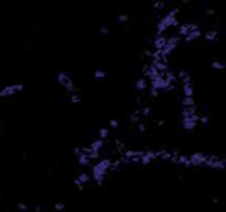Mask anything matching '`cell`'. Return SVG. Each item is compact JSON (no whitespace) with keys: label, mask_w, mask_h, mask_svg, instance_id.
<instances>
[{"label":"cell","mask_w":226,"mask_h":212,"mask_svg":"<svg viewBox=\"0 0 226 212\" xmlns=\"http://www.w3.org/2000/svg\"><path fill=\"white\" fill-rule=\"evenodd\" d=\"M111 163L112 161L109 159H102L92 166V177L96 181L97 185H102L103 179L106 176V172L111 167Z\"/></svg>","instance_id":"cell-1"},{"label":"cell","mask_w":226,"mask_h":212,"mask_svg":"<svg viewBox=\"0 0 226 212\" xmlns=\"http://www.w3.org/2000/svg\"><path fill=\"white\" fill-rule=\"evenodd\" d=\"M178 13H179V9H171L163 19H160L159 21H158V24H157L158 35H161V32H164L168 27L177 26V25L179 24L178 20H177V14Z\"/></svg>","instance_id":"cell-2"},{"label":"cell","mask_w":226,"mask_h":212,"mask_svg":"<svg viewBox=\"0 0 226 212\" xmlns=\"http://www.w3.org/2000/svg\"><path fill=\"white\" fill-rule=\"evenodd\" d=\"M209 155L203 153H194L188 156V161L184 164L185 167H191V166H203L206 164Z\"/></svg>","instance_id":"cell-3"},{"label":"cell","mask_w":226,"mask_h":212,"mask_svg":"<svg viewBox=\"0 0 226 212\" xmlns=\"http://www.w3.org/2000/svg\"><path fill=\"white\" fill-rule=\"evenodd\" d=\"M24 89V84L23 83H15V84H9L5 86L4 88L0 89V99L4 98V97H9L15 94L16 92H21Z\"/></svg>","instance_id":"cell-4"},{"label":"cell","mask_w":226,"mask_h":212,"mask_svg":"<svg viewBox=\"0 0 226 212\" xmlns=\"http://www.w3.org/2000/svg\"><path fill=\"white\" fill-rule=\"evenodd\" d=\"M199 118H200V114H198V113L193 114V116H190L188 118H183L181 124H183V127H184V129H186V130H193V129H195L199 124Z\"/></svg>","instance_id":"cell-5"},{"label":"cell","mask_w":226,"mask_h":212,"mask_svg":"<svg viewBox=\"0 0 226 212\" xmlns=\"http://www.w3.org/2000/svg\"><path fill=\"white\" fill-rule=\"evenodd\" d=\"M195 30H199V26H198L196 24L184 23V24H181L180 26H179V34H180V35H184V36H186V35H188L189 32L195 31Z\"/></svg>","instance_id":"cell-6"},{"label":"cell","mask_w":226,"mask_h":212,"mask_svg":"<svg viewBox=\"0 0 226 212\" xmlns=\"http://www.w3.org/2000/svg\"><path fill=\"white\" fill-rule=\"evenodd\" d=\"M157 159V153L154 152V150H147V152H144V155H143L141 158V163L142 165H148L150 161Z\"/></svg>","instance_id":"cell-7"},{"label":"cell","mask_w":226,"mask_h":212,"mask_svg":"<svg viewBox=\"0 0 226 212\" xmlns=\"http://www.w3.org/2000/svg\"><path fill=\"white\" fill-rule=\"evenodd\" d=\"M165 42H167V37L163 36V35H158V36L155 37V40H154V47H155L157 50H159V51H161L163 50V47L165 46Z\"/></svg>","instance_id":"cell-8"},{"label":"cell","mask_w":226,"mask_h":212,"mask_svg":"<svg viewBox=\"0 0 226 212\" xmlns=\"http://www.w3.org/2000/svg\"><path fill=\"white\" fill-rule=\"evenodd\" d=\"M71 80V77L67 74V72H65V71H60L59 73H57V81H59L60 84H62L63 87L66 86V83Z\"/></svg>","instance_id":"cell-9"},{"label":"cell","mask_w":226,"mask_h":212,"mask_svg":"<svg viewBox=\"0 0 226 212\" xmlns=\"http://www.w3.org/2000/svg\"><path fill=\"white\" fill-rule=\"evenodd\" d=\"M102 146H103V140L102 139H96V140H93V142L91 143L89 148L92 149V152L99 153V150L102 149Z\"/></svg>","instance_id":"cell-10"},{"label":"cell","mask_w":226,"mask_h":212,"mask_svg":"<svg viewBox=\"0 0 226 212\" xmlns=\"http://www.w3.org/2000/svg\"><path fill=\"white\" fill-rule=\"evenodd\" d=\"M178 76L181 78L183 84H184V83H191V76H190V74L186 72L185 70H179Z\"/></svg>","instance_id":"cell-11"},{"label":"cell","mask_w":226,"mask_h":212,"mask_svg":"<svg viewBox=\"0 0 226 212\" xmlns=\"http://www.w3.org/2000/svg\"><path fill=\"white\" fill-rule=\"evenodd\" d=\"M183 93L185 97H193L194 94V87L191 83H184L183 84Z\"/></svg>","instance_id":"cell-12"},{"label":"cell","mask_w":226,"mask_h":212,"mask_svg":"<svg viewBox=\"0 0 226 212\" xmlns=\"http://www.w3.org/2000/svg\"><path fill=\"white\" fill-rule=\"evenodd\" d=\"M77 161H78V164H80V165H82V166H86V165H88V164H89V161H91V159L88 158L87 154H85V153H82V152H81V154L77 156Z\"/></svg>","instance_id":"cell-13"},{"label":"cell","mask_w":226,"mask_h":212,"mask_svg":"<svg viewBox=\"0 0 226 212\" xmlns=\"http://www.w3.org/2000/svg\"><path fill=\"white\" fill-rule=\"evenodd\" d=\"M200 36H201V31H200V30L191 31V32H189V34L185 36V41H186V42L194 41L195 39H198V37H200Z\"/></svg>","instance_id":"cell-14"},{"label":"cell","mask_w":226,"mask_h":212,"mask_svg":"<svg viewBox=\"0 0 226 212\" xmlns=\"http://www.w3.org/2000/svg\"><path fill=\"white\" fill-rule=\"evenodd\" d=\"M219 36V32L216 30H209L205 32V39L207 41H215Z\"/></svg>","instance_id":"cell-15"},{"label":"cell","mask_w":226,"mask_h":212,"mask_svg":"<svg viewBox=\"0 0 226 212\" xmlns=\"http://www.w3.org/2000/svg\"><path fill=\"white\" fill-rule=\"evenodd\" d=\"M76 179H77V180L81 182L82 185H85L86 182H88V181H89V179H91V176H89V175L87 174V172H81V174L78 175Z\"/></svg>","instance_id":"cell-16"},{"label":"cell","mask_w":226,"mask_h":212,"mask_svg":"<svg viewBox=\"0 0 226 212\" xmlns=\"http://www.w3.org/2000/svg\"><path fill=\"white\" fill-rule=\"evenodd\" d=\"M142 117H143V114H142V109H135L133 113H132V116H131V119H132V122H139L142 119Z\"/></svg>","instance_id":"cell-17"},{"label":"cell","mask_w":226,"mask_h":212,"mask_svg":"<svg viewBox=\"0 0 226 212\" xmlns=\"http://www.w3.org/2000/svg\"><path fill=\"white\" fill-rule=\"evenodd\" d=\"M226 66V63L224 61H213L211 62V67L215 68V70H224Z\"/></svg>","instance_id":"cell-18"},{"label":"cell","mask_w":226,"mask_h":212,"mask_svg":"<svg viewBox=\"0 0 226 212\" xmlns=\"http://www.w3.org/2000/svg\"><path fill=\"white\" fill-rule=\"evenodd\" d=\"M135 88L139 89V91H143V89L147 88V82L144 78H139V80H137V82H135Z\"/></svg>","instance_id":"cell-19"},{"label":"cell","mask_w":226,"mask_h":212,"mask_svg":"<svg viewBox=\"0 0 226 212\" xmlns=\"http://www.w3.org/2000/svg\"><path fill=\"white\" fill-rule=\"evenodd\" d=\"M183 107H193L195 106V100H194L193 97H185L184 99H183Z\"/></svg>","instance_id":"cell-20"},{"label":"cell","mask_w":226,"mask_h":212,"mask_svg":"<svg viewBox=\"0 0 226 212\" xmlns=\"http://www.w3.org/2000/svg\"><path fill=\"white\" fill-rule=\"evenodd\" d=\"M106 71L105 70H96L95 71V78H97V80H102V78H105L106 77Z\"/></svg>","instance_id":"cell-21"},{"label":"cell","mask_w":226,"mask_h":212,"mask_svg":"<svg viewBox=\"0 0 226 212\" xmlns=\"http://www.w3.org/2000/svg\"><path fill=\"white\" fill-rule=\"evenodd\" d=\"M82 100V96L80 93H72L71 94V103H80Z\"/></svg>","instance_id":"cell-22"},{"label":"cell","mask_w":226,"mask_h":212,"mask_svg":"<svg viewBox=\"0 0 226 212\" xmlns=\"http://www.w3.org/2000/svg\"><path fill=\"white\" fill-rule=\"evenodd\" d=\"M108 134H109V129H108V128L103 127V128L99 129V136H101L102 140L105 139V138H107V136H108Z\"/></svg>","instance_id":"cell-23"},{"label":"cell","mask_w":226,"mask_h":212,"mask_svg":"<svg viewBox=\"0 0 226 212\" xmlns=\"http://www.w3.org/2000/svg\"><path fill=\"white\" fill-rule=\"evenodd\" d=\"M186 161H188V156H186V155H178V164L184 165Z\"/></svg>","instance_id":"cell-24"},{"label":"cell","mask_w":226,"mask_h":212,"mask_svg":"<svg viewBox=\"0 0 226 212\" xmlns=\"http://www.w3.org/2000/svg\"><path fill=\"white\" fill-rule=\"evenodd\" d=\"M153 8L157 9V10H161V9L164 8V3L163 1H155L153 4Z\"/></svg>","instance_id":"cell-25"},{"label":"cell","mask_w":226,"mask_h":212,"mask_svg":"<svg viewBox=\"0 0 226 212\" xmlns=\"http://www.w3.org/2000/svg\"><path fill=\"white\" fill-rule=\"evenodd\" d=\"M65 207H66V206H65L63 202H57V203L55 205V210H56V211H63Z\"/></svg>","instance_id":"cell-26"},{"label":"cell","mask_w":226,"mask_h":212,"mask_svg":"<svg viewBox=\"0 0 226 212\" xmlns=\"http://www.w3.org/2000/svg\"><path fill=\"white\" fill-rule=\"evenodd\" d=\"M199 123H201V124H207V123H209V117H207V116H200V118H199Z\"/></svg>","instance_id":"cell-27"},{"label":"cell","mask_w":226,"mask_h":212,"mask_svg":"<svg viewBox=\"0 0 226 212\" xmlns=\"http://www.w3.org/2000/svg\"><path fill=\"white\" fill-rule=\"evenodd\" d=\"M127 20H128V15H127V14H121V15L118 16V21H119V23H125Z\"/></svg>","instance_id":"cell-28"},{"label":"cell","mask_w":226,"mask_h":212,"mask_svg":"<svg viewBox=\"0 0 226 212\" xmlns=\"http://www.w3.org/2000/svg\"><path fill=\"white\" fill-rule=\"evenodd\" d=\"M17 208H19L20 211H27V205L23 203V202H19L17 203Z\"/></svg>","instance_id":"cell-29"},{"label":"cell","mask_w":226,"mask_h":212,"mask_svg":"<svg viewBox=\"0 0 226 212\" xmlns=\"http://www.w3.org/2000/svg\"><path fill=\"white\" fill-rule=\"evenodd\" d=\"M142 109V114L143 116H148V114L150 113V108L149 107H143V108H141Z\"/></svg>","instance_id":"cell-30"},{"label":"cell","mask_w":226,"mask_h":212,"mask_svg":"<svg viewBox=\"0 0 226 212\" xmlns=\"http://www.w3.org/2000/svg\"><path fill=\"white\" fill-rule=\"evenodd\" d=\"M109 125H111L112 128H117V127H118V120H117V119H111V120H109Z\"/></svg>","instance_id":"cell-31"},{"label":"cell","mask_w":226,"mask_h":212,"mask_svg":"<svg viewBox=\"0 0 226 212\" xmlns=\"http://www.w3.org/2000/svg\"><path fill=\"white\" fill-rule=\"evenodd\" d=\"M73 184L77 186V187H78V190H82V189H83V186H85V185H82L81 182L77 180V179H75V180H73Z\"/></svg>","instance_id":"cell-32"},{"label":"cell","mask_w":226,"mask_h":212,"mask_svg":"<svg viewBox=\"0 0 226 212\" xmlns=\"http://www.w3.org/2000/svg\"><path fill=\"white\" fill-rule=\"evenodd\" d=\"M99 32H101V34H108L109 29L107 26H102V27H99Z\"/></svg>","instance_id":"cell-33"},{"label":"cell","mask_w":226,"mask_h":212,"mask_svg":"<svg viewBox=\"0 0 226 212\" xmlns=\"http://www.w3.org/2000/svg\"><path fill=\"white\" fill-rule=\"evenodd\" d=\"M158 93H159V91H157V89H154V88L150 89V96H152V97H157Z\"/></svg>","instance_id":"cell-34"},{"label":"cell","mask_w":226,"mask_h":212,"mask_svg":"<svg viewBox=\"0 0 226 212\" xmlns=\"http://www.w3.org/2000/svg\"><path fill=\"white\" fill-rule=\"evenodd\" d=\"M73 154H75L76 156L80 155V154H81V148H78V146H77V148H75V149H73Z\"/></svg>","instance_id":"cell-35"},{"label":"cell","mask_w":226,"mask_h":212,"mask_svg":"<svg viewBox=\"0 0 226 212\" xmlns=\"http://www.w3.org/2000/svg\"><path fill=\"white\" fill-rule=\"evenodd\" d=\"M138 130L139 132H144L145 130V125L144 124H138Z\"/></svg>","instance_id":"cell-36"},{"label":"cell","mask_w":226,"mask_h":212,"mask_svg":"<svg viewBox=\"0 0 226 212\" xmlns=\"http://www.w3.org/2000/svg\"><path fill=\"white\" fill-rule=\"evenodd\" d=\"M205 13L207 14V15H211V14L214 13V10H211V9H206V11H205Z\"/></svg>","instance_id":"cell-37"},{"label":"cell","mask_w":226,"mask_h":212,"mask_svg":"<svg viewBox=\"0 0 226 212\" xmlns=\"http://www.w3.org/2000/svg\"><path fill=\"white\" fill-rule=\"evenodd\" d=\"M40 211H41V207L39 206V205H37V206H35V212H40Z\"/></svg>","instance_id":"cell-38"},{"label":"cell","mask_w":226,"mask_h":212,"mask_svg":"<svg viewBox=\"0 0 226 212\" xmlns=\"http://www.w3.org/2000/svg\"><path fill=\"white\" fill-rule=\"evenodd\" d=\"M1 130H3V125L0 124V132H1Z\"/></svg>","instance_id":"cell-39"}]
</instances>
